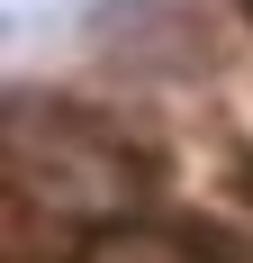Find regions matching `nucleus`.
I'll return each instance as SVG.
<instances>
[{
  "label": "nucleus",
  "mask_w": 253,
  "mask_h": 263,
  "mask_svg": "<svg viewBox=\"0 0 253 263\" xmlns=\"http://www.w3.org/2000/svg\"><path fill=\"white\" fill-rule=\"evenodd\" d=\"M81 263H208V254H190L181 236H109V245H91Z\"/></svg>",
  "instance_id": "f257e3e1"
}]
</instances>
